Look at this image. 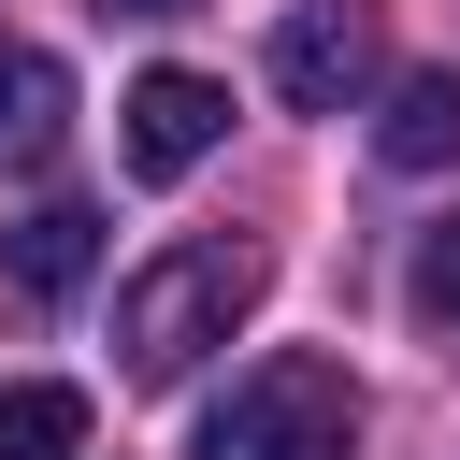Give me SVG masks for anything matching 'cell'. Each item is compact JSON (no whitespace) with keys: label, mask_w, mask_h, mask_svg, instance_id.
I'll return each mask as SVG.
<instances>
[{"label":"cell","mask_w":460,"mask_h":460,"mask_svg":"<svg viewBox=\"0 0 460 460\" xmlns=\"http://www.w3.org/2000/svg\"><path fill=\"white\" fill-rule=\"evenodd\" d=\"M259 244H158L129 288H115V359L144 374V388H172V374H201V345H230L244 316H259Z\"/></svg>","instance_id":"6da1fadb"},{"label":"cell","mask_w":460,"mask_h":460,"mask_svg":"<svg viewBox=\"0 0 460 460\" xmlns=\"http://www.w3.org/2000/svg\"><path fill=\"white\" fill-rule=\"evenodd\" d=\"M201 460H359V388L316 345H273L259 374H230V402L201 417Z\"/></svg>","instance_id":"7a4b0ae2"},{"label":"cell","mask_w":460,"mask_h":460,"mask_svg":"<svg viewBox=\"0 0 460 460\" xmlns=\"http://www.w3.org/2000/svg\"><path fill=\"white\" fill-rule=\"evenodd\" d=\"M216 144H230V86H216V72H144V86H129V172H144V187L201 172Z\"/></svg>","instance_id":"3957f363"},{"label":"cell","mask_w":460,"mask_h":460,"mask_svg":"<svg viewBox=\"0 0 460 460\" xmlns=\"http://www.w3.org/2000/svg\"><path fill=\"white\" fill-rule=\"evenodd\" d=\"M374 86V29L345 14V0H302L288 29H273V101H302V115H345Z\"/></svg>","instance_id":"277c9868"},{"label":"cell","mask_w":460,"mask_h":460,"mask_svg":"<svg viewBox=\"0 0 460 460\" xmlns=\"http://www.w3.org/2000/svg\"><path fill=\"white\" fill-rule=\"evenodd\" d=\"M86 259H101V216H86V201H29V216L0 230V288H14V302H72Z\"/></svg>","instance_id":"5b68a950"},{"label":"cell","mask_w":460,"mask_h":460,"mask_svg":"<svg viewBox=\"0 0 460 460\" xmlns=\"http://www.w3.org/2000/svg\"><path fill=\"white\" fill-rule=\"evenodd\" d=\"M58 129H72V72H58L43 43H0V172L58 158Z\"/></svg>","instance_id":"8992f818"},{"label":"cell","mask_w":460,"mask_h":460,"mask_svg":"<svg viewBox=\"0 0 460 460\" xmlns=\"http://www.w3.org/2000/svg\"><path fill=\"white\" fill-rule=\"evenodd\" d=\"M374 158L388 172H446L460 158V72H402L388 115H374Z\"/></svg>","instance_id":"52a82bcc"},{"label":"cell","mask_w":460,"mask_h":460,"mask_svg":"<svg viewBox=\"0 0 460 460\" xmlns=\"http://www.w3.org/2000/svg\"><path fill=\"white\" fill-rule=\"evenodd\" d=\"M72 446H86V388L14 374V388H0V460H72Z\"/></svg>","instance_id":"ba28073f"},{"label":"cell","mask_w":460,"mask_h":460,"mask_svg":"<svg viewBox=\"0 0 460 460\" xmlns=\"http://www.w3.org/2000/svg\"><path fill=\"white\" fill-rule=\"evenodd\" d=\"M402 302H417V331H460V216H446V230H417V259H402Z\"/></svg>","instance_id":"9c48e42d"},{"label":"cell","mask_w":460,"mask_h":460,"mask_svg":"<svg viewBox=\"0 0 460 460\" xmlns=\"http://www.w3.org/2000/svg\"><path fill=\"white\" fill-rule=\"evenodd\" d=\"M101 14H187V0H101Z\"/></svg>","instance_id":"30bf717a"}]
</instances>
